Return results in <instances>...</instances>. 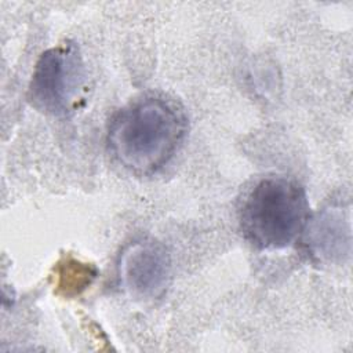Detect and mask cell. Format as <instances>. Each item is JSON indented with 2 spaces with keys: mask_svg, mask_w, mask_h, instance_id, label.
<instances>
[{
  "mask_svg": "<svg viewBox=\"0 0 353 353\" xmlns=\"http://www.w3.org/2000/svg\"><path fill=\"white\" fill-rule=\"evenodd\" d=\"M188 132V117L175 99L143 94L110 119L106 142L113 159L135 175H152L167 165Z\"/></svg>",
  "mask_w": 353,
  "mask_h": 353,
  "instance_id": "6da1fadb",
  "label": "cell"
},
{
  "mask_svg": "<svg viewBox=\"0 0 353 353\" xmlns=\"http://www.w3.org/2000/svg\"><path fill=\"white\" fill-rule=\"evenodd\" d=\"M309 223L305 188L281 175L265 176L245 194L240 207V228L245 240L259 250L291 245Z\"/></svg>",
  "mask_w": 353,
  "mask_h": 353,
  "instance_id": "7a4b0ae2",
  "label": "cell"
},
{
  "mask_svg": "<svg viewBox=\"0 0 353 353\" xmlns=\"http://www.w3.org/2000/svg\"><path fill=\"white\" fill-rule=\"evenodd\" d=\"M83 84L84 63L79 47L65 41L40 55L28 97L36 109L52 116H65L73 110Z\"/></svg>",
  "mask_w": 353,
  "mask_h": 353,
  "instance_id": "3957f363",
  "label": "cell"
},
{
  "mask_svg": "<svg viewBox=\"0 0 353 353\" xmlns=\"http://www.w3.org/2000/svg\"><path fill=\"white\" fill-rule=\"evenodd\" d=\"M119 277L131 295L142 299L160 298L171 279L170 254L154 240H137L120 256Z\"/></svg>",
  "mask_w": 353,
  "mask_h": 353,
  "instance_id": "277c9868",
  "label": "cell"
}]
</instances>
